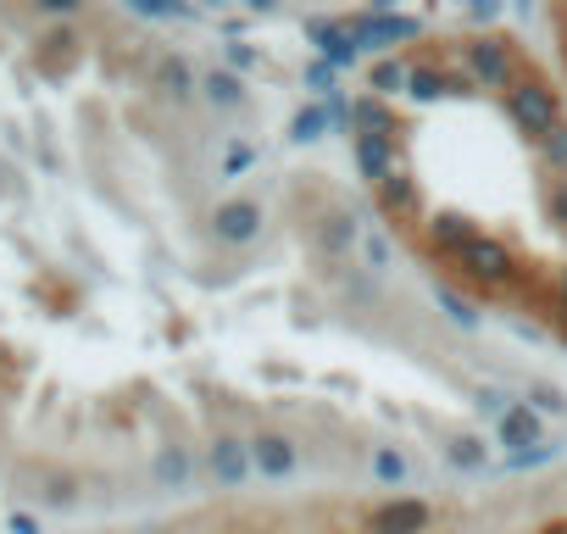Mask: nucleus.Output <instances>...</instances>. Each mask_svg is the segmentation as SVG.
<instances>
[{
    "label": "nucleus",
    "mask_w": 567,
    "mask_h": 534,
    "mask_svg": "<svg viewBox=\"0 0 567 534\" xmlns=\"http://www.w3.org/2000/svg\"><path fill=\"white\" fill-rule=\"evenodd\" d=\"M456 274H462V285L478 290V296H506V290L523 285V261H517L501 239L478 234V239L456 256Z\"/></svg>",
    "instance_id": "f257e3e1"
},
{
    "label": "nucleus",
    "mask_w": 567,
    "mask_h": 534,
    "mask_svg": "<svg viewBox=\"0 0 567 534\" xmlns=\"http://www.w3.org/2000/svg\"><path fill=\"white\" fill-rule=\"evenodd\" d=\"M501 106H506V117H512V123H517V129H523L534 145H539V140H545L556 123H567V112H561V95H556L545 79H534L528 68H523V79H517V84L501 95Z\"/></svg>",
    "instance_id": "f03ea898"
},
{
    "label": "nucleus",
    "mask_w": 567,
    "mask_h": 534,
    "mask_svg": "<svg viewBox=\"0 0 567 534\" xmlns=\"http://www.w3.org/2000/svg\"><path fill=\"white\" fill-rule=\"evenodd\" d=\"M267 228V206L256 195H223L212 212H206V239L223 245V250H245L256 245Z\"/></svg>",
    "instance_id": "7ed1b4c3"
},
{
    "label": "nucleus",
    "mask_w": 567,
    "mask_h": 534,
    "mask_svg": "<svg viewBox=\"0 0 567 534\" xmlns=\"http://www.w3.org/2000/svg\"><path fill=\"white\" fill-rule=\"evenodd\" d=\"M462 68H467V84H473V90H501V95L523 79L517 51H512L506 40H495V34L467 40V45H462Z\"/></svg>",
    "instance_id": "20e7f679"
},
{
    "label": "nucleus",
    "mask_w": 567,
    "mask_h": 534,
    "mask_svg": "<svg viewBox=\"0 0 567 534\" xmlns=\"http://www.w3.org/2000/svg\"><path fill=\"white\" fill-rule=\"evenodd\" d=\"M250 440V473L267 479V484H290L301 473V440L290 429H278V423H261L245 434Z\"/></svg>",
    "instance_id": "39448f33"
},
{
    "label": "nucleus",
    "mask_w": 567,
    "mask_h": 534,
    "mask_svg": "<svg viewBox=\"0 0 567 534\" xmlns=\"http://www.w3.org/2000/svg\"><path fill=\"white\" fill-rule=\"evenodd\" d=\"M200 473L217 484V490H245L256 473H250V440L234 434V429H212L206 445H200Z\"/></svg>",
    "instance_id": "423d86ee"
},
{
    "label": "nucleus",
    "mask_w": 567,
    "mask_h": 534,
    "mask_svg": "<svg viewBox=\"0 0 567 534\" xmlns=\"http://www.w3.org/2000/svg\"><path fill=\"white\" fill-rule=\"evenodd\" d=\"M312 245L329 256V261H351L362 250V223L346 201H329L318 217H312Z\"/></svg>",
    "instance_id": "0eeeda50"
},
{
    "label": "nucleus",
    "mask_w": 567,
    "mask_h": 534,
    "mask_svg": "<svg viewBox=\"0 0 567 534\" xmlns=\"http://www.w3.org/2000/svg\"><path fill=\"white\" fill-rule=\"evenodd\" d=\"M346 23H351V34L362 40V51H379V57H390L401 40H417V34H423V18H390V12H379V7L346 12Z\"/></svg>",
    "instance_id": "6e6552de"
},
{
    "label": "nucleus",
    "mask_w": 567,
    "mask_h": 534,
    "mask_svg": "<svg viewBox=\"0 0 567 534\" xmlns=\"http://www.w3.org/2000/svg\"><path fill=\"white\" fill-rule=\"evenodd\" d=\"M301 34L318 45V62H329L334 73L362 62V40L351 34V23H346V18H301Z\"/></svg>",
    "instance_id": "1a4fd4ad"
},
{
    "label": "nucleus",
    "mask_w": 567,
    "mask_h": 534,
    "mask_svg": "<svg viewBox=\"0 0 567 534\" xmlns=\"http://www.w3.org/2000/svg\"><path fill=\"white\" fill-rule=\"evenodd\" d=\"M434 528V506L417 495H390L384 506L368 512V534H429Z\"/></svg>",
    "instance_id": "9d476101"
},
{
    "label": "nucleus",
    "mask_w": 567,
    "mask_h": 534,
    "mask_svg": "<svg viewBox=\"0 0 567 534\" xmlns=\"http://www.w3.org/2000/svg\"><path fill=\"white\" fill-rule=\"evenodd\" d=\"M151 90H156V101H167V106H189V101L200 95V73H195L189 57L167 51V57H156V68H151Z\"/></svg>",
    "instance_id": "9b49d317"
},
{
    "label": "nucleus",
    "mask_w": 567,
    "mask_h": 534,
    "mask_svg": "<svg viewBox=\"0 0 567 534\" xmlns=\"http://www.w3.org/2000/svg\"><path fill=\"white\" fill-rule=\"evenodd\" d=\"M195 473H200V456H195L189 445H178V440L156 445V456H151V479H156L162 495H189V490H195Z\"/></svg>",
    "instance_id": "f8f14e48"
},
{
    "label": "nucleus",
    "mask_w": 567,
    "mask_h": 534,
    "mask_svg": "<svg viewBox=\"0 0 567 534\" xmlns=\"http://www.w3.org/2000/svg\"><path fill=\"white\" fill-rule=\"evenodd\" d=\"M351 162H357V173L379 189L384 178L401 173V167H395V134H351Z\"/></svg>",
    "instance_id": "ddd939ff"
},
{
    "label": "nucleus",
    "mask_w": 567,
    "mask_h": 534,
    "mask_svg": "<svg viewBox=\"0 0 567 534\" xmlns=\"http://www.w3.org/2000/svg\"><path fill=\"white\" fill-rule=\"evenodd\" d=\"M423 239H429V250H440L445 261H456V256L478 239V223H473V217H462V212H429Z\"/></svg>",
    "instance_id": "4468645a"
},
{
    "label": "nucleus",
    "mask_w": 567,
    "mask_h": 534,
    "mask_svg": "<svg viewBox=\"0 0 567 534\" xmlns=\"http://www.w3.org/2000/svg\"><path fill=\"white\" fill-rule=\"evenodd\" d=\"M495 440L506 445V456H517V451H534V445H545L550 434H545V418H539V412H534V407L517 396V407H512V412L495 423Z\"/></svg>",
    "instance_id": "2eb2a0df"
},
{
    "label": "nucleus",
    "mask_w": 567,
    "mask_h": 534,
    "mask_svg": "<svg viewBox=\"0 0 567 534\" xmlns=\"http://www.w3.org/2000/svg\"><path fill=\"white\" fill-rule=\"evenodd\" d=\"M379 212H384L390 223H429V212H423V189H417L412 173H395V178L379 184Z\"/></svg>",
    "instance_id": "dca6fc26"
},
{
    "label": "nucleus",
    "mask_w": 567,
    "mask_h": 534,
    "mask_svg": "<svg viewBox=\"0 0 567 534\" xmlns=\"http://www.w3.org/2000/svg\"><path fill=\"white\" fill-rule=\"evenodd\" d=\"M462 90H473V84H467V73L456 79V73H451V68H440V62H417V68H412V84H406V95H412L417 106H434V101L462 95Z\"/></svg>",
    "instance_id": "f3484780"
},
{
    "label": "nucleus",
    "mask_w": 567,
    "mask_h": 534,
    "mask_svg": "<svg viewBox=\"0 0 567 534\" xmlns=\"http://www.w3.org/2000/svg\"><path fill=\"white\" fill-rule=\"evenodd\" d=\"M440 462L456 473H489V445L473 429H451V434H440Z\"/></svg>",
    "instance_id": "a211bd4d"
},
{
    "label": "nucleus",
    "mask_w": 567,
    "mask_h": 534,
    "mask_svg": "<svg viewBox=\"0 0 567 534\" xmlns=\"http://www.w3.org/2000/svg\"><path fill=\"white\" fill-rule=\"evenodd\" d=\"M200 101L212 112H245L250 106V90H245V79L234 68H206L200 73Z\"/></svg>",
    "instance_id": "6ab92c4d"
},
{
    "label": "nucleus",
    "mask_w": 567,
    "mask_h": 534,
    "mask_svg": "<svg viewBox=\"0 0 567 534\" xmlns=\"http://www.w3.org/2000/svg\"><path fill=\"white\" fill-rule=\"evenodd\" d=\"M434 307H440L456 329H467V335H478V329H484V307H478L473 296H462L456 285H445V279H434Z\"/></svg>",
    "instance_id": "aec40b11"
},
{
    "label": "nucleus",
    "mask_w": 567,
    "mask_h": 534,
    "mask_svg": "<svg viewBox=\"0 0 567 534\" xmlns=\"http://www.w3.org/2000/svg\"><path fill=\"white\" fill-rule=\"evenodd\" d=\"M346 129H351V134H395V112H390V101H379V95H357L351 112H346Z\"/></svg>",
    "instance_id": "412c9836"
},
{
    "label": "nucleus",
    "mask_w": 567,
    "mask_h": 534,
    "mask_svg": "<svg viewBox=\"0 0 567 534\" xmlns=\"http://www.w3.org/2000/svg\"><path fill=\"white\" fill-rule=\"evenodd\" d=\"M368 468H373V484H384V490H406L412 484V456L401 445H373Z\"/></svg>",
    "instance_id": "4be33fe9"
},
{
    "label": "nucleus",
    "mask_w": 567,
    "mask_h": 534,
    "mask_svg": "<svg viewBox=\"0 0 567 534\" xmlns=\"http://www.w3.org/2000/svg\"><path fill=\"white\" fill-rule=\"evenodd\" d=\"M368 84H373V95H379V101H395V95H406L412 68H406L401 57H379V62L368 68Z\"/></svg>",
    "instance_id": "5701e85b"
},
{
    "label": "nucleus",
    "mask_w": 567,
    "mask_h": 534,
    "mask_svg": "<svg viewBox=\"0 0 567 534\" xmlns=\"http://www.w3.org/2000/svg\"><path fill=\"white\" fill-rule=\"evenodd\" d=\"M329 129H334L329 101H312V106H301V112L290 117V140H296V145H312V140H323Z\"/></svg>",
    "instance_id": "b1692460"
},
{
    "label": "nucleus",
    "mask_w": 567,
    "mask_h": 534,
    "mask_svg": "<svg viewBox=\"0 0 567 534\" xmlns=\"http://www.w3.org/2000/svg\"><path fill=\"white\" fill-rule=\"evenodd\" d=\"M523 401L539 412V418H567V390L556 379H528L523 384Z\"/></svg>",
    "instance_id": "393cba45"
},
{
    "label": "nucleus",
    "mask_w": 567,
    "mask_h": 534,
    "mask_svg": "<svg viewBox=\"0 0 567 534\" xmlns=\"http://www.w3.org/2000/svg\"><path fill=\"white\" fill-rule=\"evenodd\" d=\"M512 407H517V396H506V390H495V384L473 390V412H478L484 423H501V418H506Z\"/></svg>",
    "instance_id": "a878e982"
},
{
    "label": "nucleus",
    "mask_w": 567,
    "mask_h": 534,
    "mask_svg": "<svg viewBox=\"0 0 567 534\" xmlns=\"http://www.w3.org/2000/svg\"><path fill=\"white\" fill-rule=\"evenodd\" d=\"M539 212H545V223L567 228V173H561V178H545V189H539Z\"/></svg>",
    "instance_id": "bb28decb"
},
{
    "label": "nucleus",
    "mask_w": 567,
    "mask_h": 534,
    "mask_svg": "<svg viewBox=\"0 0 567 534\" xmlns=\"http://www.w3.org/2000/svg\"><path fill=\"white\" fill-rule=\"evenodd\" d=\"M261 162V151L250 145V140H228V151H223V167H217V178H239L245 167H256Z\"/></svg>",
    "instance_id": "cd10ccee"
},
{
    "label": "nucleus",
    "mask_w": 567,
    "mask_h": 534,
    "mask_svg": "<svg viewBox=\"0 0 567 534\" xmlns=\"http://www.w3.org/2000/svg\"><path fill=\"white\" fill-rule=\"evenodd\" d=\"M362 261H368V274H390V267H395L390 234H362Z\"/></svg>",
    "instance_id": "c85d7f7f"
},
{
    "label": "nucleus",
    "mask_w": 567,
    "mask_h": 534,
    "mask_svg": "<svg viewBox=\"0 0 567 534\" xmlns=\"http://www.w3.org/2000/svg\"><path fill=\"white\" fill-rule=\"evenodd\" d=\"M539 162H545V167H550L556 178L567 173V123H556V129H550V134L539 140Z\"/></svg>",
    "instance_id": "c756f323"
},
{
    "label": "nucleus",
    "mask_w": 567,
    "mask_h": 534,
    "mask_svg": "<svg viewBox=\"0 0 567 534\" xmlns=\"http://www.w3.org/2000/svg\"><path fill=\"white\" fill-rule=\"evenodd\" d=\"M556 456H561V440H545V445H534V451L506 456V468H512V473H528V468H545V462H556Z\"/></svg>",
    "instance_id": "7c9ffc66"
},
{
    "label": "nucleus",
    "mask_w": 567,
    "mask_h": 534,
    "mask_svg": "<svg viewBox=\"0 0 567 534\" xmlns=\"http://www.w3.org/2000/svg\"><path fill=\"white\" fill-rule=\"evenodd\" d=\"M223 68H234V73L245 79V68H261V51L245 45V40H228V45H223Z\"/></svg>",
    "instance_id": "2f4dec72"
},
{
    "label": "nucleus",
    "mask_w": 567,
    "mask_h": 534,
    "mask_svg": "<svg viewBox=\"0 0 567 534\" xmlns=\"http://www.w3.org/2000/svg\"><path fill=\"white\" fill-rule=\"evenodd\" d=\"M301 79H307V90H312L318 101H323V95H329V101L340 95V90H334V68H329V62H307V68H301Z\"/></svg>",
    "instance_id": "473e14b6"
},
{
    "label": "nucleus",
    "mask_w": 567,
    "mask_h": 534,
    "mask_svg": "<svg viewBox=\"0 0 567 534\" xmlns=\"http://www.w3.org/2000/svg\"><path fill=\"white\" fill-rule=\"evenodd\" d=\"M561 57H567V51H561Z\"/></svg>",
    "instance_id": "72a5a7b5"
}]
</instances>
